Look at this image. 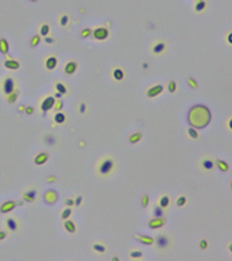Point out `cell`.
<instances>
[{"label": "cell", "instance_id": "obj_56", "mask_svg": "<svg viewBox=\"0 0 232 261\" xmlns=\"http://www.w3.org/2000/svg\"><path fill=\"white\" fill-rule=\"evenodd\" d=\"M232 243H230L229 244V246H228V248H229V251H230V254H232Z\"/></svg>", "mask_w": 232, "mask_h": 261}, {"label": "cell", "instance_id": "obj_11", "mask_svg": "<svg viewBox=\"0 0 232 261\" xmlns=\"http://www.w3.org/2000/svg\"><path fill=\"white\" fill-rule=\"evenodd\" d=\"M165 48H166L165 43L162 42V41H158V42H156L152 46L151 51L155 55H161L165 51Z\"/></svg>", "mask_w": 232, "mask_h": 261}, {"label": "cell", "instance_id": "obj_30", "mask_svg": "<svg viewBox=\"0 0 232 261\" xmlns=\"http://www.w3.org/2000/svg\"><path fill=\"white\" fill-rule=\"evenodd\" d=\"M55 89H56V91H57L58 93H60L62 96L66 95L67 92H68L67 87L65 86V84L62 83V82H57V83H56L55 84Z\"/></svg>", "mask_w": 232, "mask_h": 261}, {"label": "cell", "instance_id": "obj_33", "mask_svg": "<svg viewBox=\"0 0 232 261\" xmlns=\"http://www.w3.org/2000/svg\"><path fill=\"white\" fill-rule=\"evenodd\" d=\"M72 213L73 211L71 209V207H67L66 209H64L62 213H61V218H62V219H68L71 217Z\"/></svg>", "mask_w": 232, "mask_h": 261}, {"label": "cell", "instance_id": "obj_2", "mask_svg": "<svg viewBox=\"0 0 232 261\" xmlns=\"http://www.w3.org/2000/svg\"><path fill=\"white\" fill-rule=\"evenodd\" d=\"M116 169V162L110 156H105L98 162L96 166L97 175L100 178H107L114 173Z\"/></svg>", "mask_w": 232, "mask_h": 261}, {"label": "cell", "instance_id": "obj_59", "mask_svg": "<svg viewBox=\"0 0 232 261\" xmlns=\"http://www.w3.org/2000/svg\"><path fill=\"white\" fill-rule=\"evenodd\" d=\"M30 1H32V2H37L38 0H30Z\"/></svg>", "mask_w": 232, "mask_h": 261}, {"label": "cell", "instance_id": "obj_15", "mask_svg": "<svg viewBox=\"0 0 232 261\" xmlns=\"http://www.w3.org/2000/svg\"><path fill=\"white\" fill-rule=\"evenodd\" d=\"M170 203H171V199H170V197L168 196V194L161 195L160 198H159V200H158V204L160 205L162 208L165 209V210H168V208L169 207Z\"/></svg>", "mask_w": 232, "mask_h": 261}, {"label": "cell", "instance_id": "obj_40", "mask_svg": "<svg viewBox=\"0 0 232 261\" xmlns=\"http://www.w3.org/2000/svg\"><path fill=\"white\" fill-rule=\"evenodd\" d=\"M59 22H60V25L61 26H66L68 22H69V17L67 15H63L60 17V19H59Z\"/></svg>", "mask_w": 232, "mask_h": 261}, {"label": "cell", "instance_id": "obj_8", "mask_svg": "<svg viewBox=\"0 0 232 261\" xmlns=\"http://www.w3.org/2000/svg\"><path fill=\"white\" fill-rule=\"evenodd\" d=\"M54 104H55V97L48 96L46 99L43 100L42 104H41V109H42V111L46 113L54 107Z\"/></svg>", "mask_w": 232, "mask_h": 261}, {"label": "cell", "instance_id": "obj_23", "mask_svg": "<svg viewBox=\"0 0 232 261\" xmlns=\"http://www.w3.org/2000/svg\"><path fill=\"white\" fill-rule=\"evenodd\" d=\"M64 228L71 234L76 233V226L75 222L73 221H71V219H66V221H65Z\"/></svg>", "mask_w": 232, "mask_h": 261}, {"label": "cell", "instance_id": "obj_50", "mask_svg": "<svg viewBox=\"0 0 232 261\" xmlns=\"http://www.w3.org/2000/svg\"><path fill=\"white\" fill-rule=\"evenodd\" d=\"M44 42H46L47 44H52V43H54V39L53 38H51V37H44Z\"/></svg>", "mask_w": 232, "mask_h": 261}, {"label": "cell", "instance_id": "obj_48", "mask_svg": "<svg viewBox=\"0 0 232 261\" xmlns=\"http://www.w3.org/2000/svg\"><path fill=\"white\" fill-rule=\"evenodd\" d=\"M65 203H66V205L68 207H72L73 205L75 204V200H74V199H72V198H67L66 202H65Z\"/></svg>", "mask_w": 232, "mask_h": 261}, {"label": "cell", "instance_id": "obj_54", "mask_svg": "<svg viewBox=\"0 0 232 261\" xmlns=\"http://www.w3.org/2000/svg\"><path fill=\"white\" fill-rule=\"evenodd\" d=\"M24 109H25V107H24V105H19V110L20 111V112H22Z\"/></svg>", "mask_w": 232, "mask_h": 261}, {"label": "cell", "instance_id": "obj_1", "mask_svg": "<svg viewBox=\"0 0 232 261\" xmlns=\"http://www.w3.org/2000/svg\"><path fill=\"white\" fill-rule=\"evenodd\" d=\"M189 124L194 129H204L212 120L210 109L204 105H195L190 108L187 115Z\"/></svg>", "mask_w": 232, "mask_h": 261}, {"label": "cell", "instance_id": "obj_49", "mask_svg": "<svg viewBox=\"0 0 232 261\" xmlns=\"http://www.w3.org/2000/svg\"><path fill=\"white\" fill-rule=\"evenodd\" d=\"M6 237H7V232L4 230L0 231V241H3Z\"/></svg>", "mask_w": 232, "mask_h": 261}, {"label": "cell", "instance_id": "obj_26", "mask_svg": "<svg viewBox=\"0 0 232 261\" xmlns=\"http://www.w3.org/2000/svg\"><path fill=\"white\" fill-rule=\"evenodd\" d=\"M206 6H207V4L204 0H195V4H194L195 12H198V13L203 12L206 9Z\"/></svg>", "mask_w": 232, "mask_h": 261}, {"label": "cell", "instance_id": "obj_25", "mask_svg": "<svg viewBox=\"0 0 232 261\" xmlns=\"http://www.w3.org/2000/svg\"><path fill=\"white\" fill-rule=\"evenodd\" d=\"M92 248L93 251H96L97 254H103L107 251V247L105 246L104 244H101V243H95L92 245Z\"/></svg>", "mask_w": 232, "mask_h": 261}, {"label": "cell", "instance_id": "obj_5", "mask_svg": "<svg viewBox=\"0 0 232 261\" xmlns=\"http://www.w3.org/2000/svg\"><path fill=\"white\" fill-rule=\"evenodd\" d=\"M199 168L204 172H211L215 168V162L208 157H204L199 161Z\"/></svg>", "mask_w": 232, "mask_h": 261}, {"label": "cell", "instance_id": "obj_55", "mask_svg": "<svg viewBox=\"0 0 232 261\" xmlns=\"http://www.w3.org/2000/svg\"><path fill=\"white\" fill-rule=\"evenodd\" d=\"M55 97H56V98H62V95H61L60 93H58V92H57V93L55 94Z\"/></svg>", "mask_w": 232, "mask_h": 261}, {"label": "cell", "instance_id": "obj_42", "mask_svg": "<svg viewBox=\"0 0 232 261\" xmlns=\"http://www.w3.org/2000/svg\"><path fill=\"white\" fill-rule=\"evenodd\" d=\"M199 247H200L201 250H206L208 248V242H207L206 239H201L199 241Z\"/></svg>", "mask_w": 232, "mask_h": 261}, {"label": "cell", "instance_id": "obj_28", "mask_svg": "<svg viewBox=\"0 0 232 261\" xmlns=\"http://www.w3.org/2000/svg\"><path fill=\"white\" fill-rule=\"evenodd\" d=\"M142 138V133H135L131 134V136H129V142L132 144H136L137 143L138 141H140Z\"/></svg>", "mask_w": 232, "mask_h": 261}, {"label": "cell", "instance_id": "obj_41", "mask_svg": "<svg viewBox=\"0 0 232 261\" xmlns=\"http://www.w3.org/2000/svg\"><path fill=\"white\" fill-rule=\"evenodd\" d=\"M149 204V196L147 194H144L141 198V205L143 208H146Z\"/></svg>", "mask_w": 232, "mask_h": 261}, {"label": "cell", "instance_id": "obj_57", "mask_svg": "<svg viewBox=\"0 0 232 261\" xmlns=\"http://www.w3.org/2000/svg\"><path fill=\"white\" fill-rule=\"evenodd\" d=\"M143 67L144 68H148V65L147 64H143Z\"/></svg>", "mask_w": 232, "mask_h": 261}, {"label": "cell", "instance_id": "obj_43", "mask_svg": "<svg viewBox=\"0 0 232 261\" xmlns=\"http://www.w3.org/2000/svg\"><path fill=\"white\" fill-rule=\"evenodd\" d=\"M54 108L56 110H61L63 108V102L62 101H56L55 104H54Z\"/></svg>", "mask_w": 232, "mask_h": 261}, {"label": "cell", "instance_id": "obj_47", "mask_svg": "<svg viewBox=\"0 0 232 261\" xmlns=\"http://www.w3.org/2000/svg\"><path fill=\"white\" fill-rule=\"evenodd\" d=\"M86 108H87V105H85V104H80V105H79V112L81 113V114H83V113H85V111H86Z\"/></svg>", "mask_w": 232, "mask_h": 261}, {"label": "cell", "instance_id": "obj_51", "mask_svg": "<svg viewBox=\"0 0 232 261\" xmlns=\"http://www.w3.org/2000/svg\"><path fill=\"white\" fill-rule=\"evenodd\" d=\"M227 127H228L229 130H232V118L230 117L228 121H227Z\"/></svg>", "mask_w": 232, "mask_h": 261}, {"label": "cell", "instance_id": "obj_22", "mask_svg": "<svg viewBox=\"0 0 232 261\" xmlns=\"http://www.w3.org/2000/svg\"><path fill=\"white\" fill-rule=\"evenodd\" d=\"M112 77L116 81H121L124 79L125 73L121 68H114L112 71Z\"/></svg>", "mask_w": 232, "mask_h": 261}, {"label": "cell", "instance_id": "obj_53", "mask_svg": "<svg viewBox=\"0 0 232 261\" xmlns=\"http://www.w3.org/2000/svg\"><path fill=\"white\" fill-rule=\"evenodd\" d=\"M227 41H228V44H232V33H231V32L228 34V37H227Z\"/></svg>", "mask_w": 232, "mask_h": 261}, {"label": "cell", "instance_id": "obj_37", "mask_svg": "<svg viewBox=\"0 0 232 261\" xmlns=\"http://www.w3.org/2000/svg\"><path fill=\"white\" fill-rule=\"evenodd\" d=\"M168 89L170 93H174L177 89V83L174 80H170L168 84Z\"/></svg>", "mask_w": 232, "mask_h": 261}, {"label": "cell", "instance_id": "obj_39", "mask_svg": "<svg viewBox=\"0 0 232 261\" xmlns=\"http://www.w3.org/2000/svg\"><path fill=\"white\" fill-rule=\"evenodd\" d=\"M188 134H189V136H190V138H193V139H196V138L198 137V133H197V132H196V130H195V129L193 128V127L188 129Z\"/></svg>", "mask_w": 232, "mask_h": 261}, {"label": "cell", "instance_id": "obj_34", "mask_svg": "<svg viewBox=\"0 0 232 261\" xmlns=\"http://www.w3.org/2000/svg\"><path fill=\"white\" fill-rule=\"evenodd\" d=\"M50 33V25L48 24H43L40 28V34L44 36V37H47V34Z\"/></svg>", "mask_w": 232, "mask_h": 261}, {"label": "cell", "instance_id": "obj_52", "mask_svg": "<svg viewBox=\"0 0 232 261\" xmlns=\"http://www.w3.org/2000/svg\"><path fill=\"white\" fill-rule=\"evenodd\" d=\"M55 180H56V179H55L54 176H50V177H48V178L47 179V181L48 183H52V182H54Z\"/></svg>", "mask_w": 232, "mask_h": 261}, {"label": "cell", "instance_id": "obj_38", "mask_svg": "<svg viewBox=\"0 0 232 261\" xmlns=\"http://www.w3.org/2000/svg\"><path fill=\"white\" fill-rule=\"evenodd\" d=\"M91 35H92V30L90 29V28H85V29H82V31H81V33H80L81 38H83V39L90 37Z\"/></svg>", "mask_w": 232, "mask_h": 261}, {"label": "cell", "instance_id": "obj_46", "mask_svg": "<svg viewBox=\"0 0 232 261\" xmlns=\"http://www.w3.org/2000/svg\"><path fill=\"white\" fill-rule=\"evenodd\" d=\"M24 111H25V113L28 114V115H31V114H33L34 112V108L33 107H26L25 109H24Z\"/></svg>", "mask_w": 232, "mask_h": 261}, {"label": "cell", "instance_id": "obj_3", "mask_svg": "<svg viewBox=\"0 0 232 261\" xmlns=\"http://www.w3.org/2000/svg\"><path fill=\"white\" fill-rule=\"evenodd\" d=\"M172 237L168 233H161L154 239L155 248L159 254H165L172 248Z\"/></svg>", "mask_w": 232, "mask_h": 261}, {"label": "cell", "instance_id": "obj_17", "mask_svg": "<svg viewBox=\"0 0 232 261\" xmlns=\"http://www.w3.org/2000/svg\"><path fill=\"white\" fill-rule=\"evenodd\" d=\"M4 67L8 70H12V71H15V70H18L19 69L20 65L19 62L17 60H14V59H7L5 62H4Z\"/></svg>", "mask_w": 232, "mask_h": 261}, {"label": "cell", "instance_id": "obj_13", "mask_svg": "<svg viewBox=\"0 0 232 261\" xmlns=\"http://www.w3.org/2000/svg\"><path fill=\"white\" fill-rule=\"evenodd\" d=\"M165 212H166V210L164 209V208H162L160 205L158 204V203L154 204L153 207H152V215H153L154 218H162V217H165Z\"/></svg>", "mask_w": 232, "mask_h": 261}, {"label": "cell", "instance_id": "obj_9", "mask_svg": "<svg viewBox=\"0 0 232 261\" xmlns=\"http://www.w3.org/2000/svg\"><path fill=\"white\" fill-rule=\"evenodd\" d=\"M44 199L47 204H54L58 200V194L54 190H48L44 194Z\"/></svg>", "mask_w": 232, "mask_h": 261}, {"label": "cell", "instance_id": "obj_24", "mask_svg": "<svg viewBox=\"0 0 232 261\" xmlns=\"http://www.w3.org/2000/svg\"><path fill=\"white\" fill-rule=\"evenodd\" d=\"M9 48L10 47H9L8 41L4 38L0 39V52H1L2 54H7L8 52H9Z\"/></svg>", "mask_w": 232, "mask_h": 261}, {"label": "cell", "instance_id": "obj_44", "mask_svg": "<svg viewBox=\"0 0 232 261\" xmlns=\"http://www.w3.org/2000/svg\"><path fill=\"white\" fill-rule=\"evenodd\" d=\"M188 82H189V84L190 85V87H193V88H196L197 87V83H196V81H195L193 77H189L188 79Z\"/></svg>", "mask_w": 232, "mask_h": 261}, {"label": "cell", "instance_id": "obj_18", "mask_svg": "<svg viewBox=\"0 0 232 261\" xmlns=\"http://www.w3.org/2000/svg\"><path fill=\"white\" fill-rule=\"evenodd\" d=\"M76 69H77V63L75 62V61H69L64 68V72L66 73L67 75L71 76V75H74L76 72Z\"/></svg>", "mask_w": 232, "mask_h": 261}, {"label": "cell", "instance_id": "obj_36", "mask_svg": "<svg viewBox=\"0 0 232 261\" xmlns=\"http://www.w3.org/2000/svg\"><path fill=\"white\" fill-rule=\"evenodd\" d=\"M40 42H41V37H40V36L39 35H34L33 37H32L31 42H30L31 47H37L38 44H40Z\"/></svg>", "mask_w": 232, "mask_h": 261}, {"label": "cell", "instance_id": "obj_7", "mask_svg": "<svg viewBox=\"0 0 232 261\" xmlns=\"http://www.w3.org/2000/svg\"><path fill=\"white\" fill-rule=\"evenodd\" d=\"M165 90V86L162 84H156V85H153L152 87H150L147 91H146V96L148 98H155V97H158L159 95L164 92Z\"/></svg>", "mask_w": 232, "mask_h": 261}, {"label": "cell", "instance_id": "obj_32", "mask_svg": "<svg viewBox=\"0 0 232 261\" xmlns=\"http://www.w3.org/2000/svg\"><path fill=\"white\" fill-rule=\"evenodd\" d=\"M142 256H143V254H142L141 251L136 250V251H130V257L133 259H140L142 258Z\"/></svg>", "mask_w": 232, "mask_h": 261}, {"label": "cell", "instance_id": "obj_20", "mask_svg": "<svg viewBox=\"0 0 232 261\" xmlns=\"http://www.w3.org/2000/svg\"><path fill=\"white\" fill-rule=\"evenodd\" d=\"M57 63H58L57 58H56L55 56H50L48 58H47L44 65H46V68L48 71H52L56 68V66H57Z\"/></svg>", "mask_w": 232, "mask_h": 261}, {"label": "cell", "instance_id": "obj_14", "mask_svg": "<svg viewBox=\"0 0 232 261\" xmlns=\"http://www.w3.org/2000/svg\"><path fill=\"white\" fill-rule=\"evenodd\" d=\"M36 195H37V191L31 189L22 194V199L26 202H33L36 199Z\"/></svg>", "mask_w": 232, "mask_h": 261}, {"label": "cell", "instance_id": "obj_4", "mask_svg": "<svg viewBox=\"0 0 232 261\" xmlns=\"http://www.w3.org/2000/svg\"><path fill=\"white\" fill-rule=\"evenodd\" d=\"M92 36L97 41H105L108 38L109 31L105 27H97L92 31Z\"/></svg>", "mask_w": 232, "mask_h": 261}, {"label": "cell", "instance_id": "obj_27", "mask_svg": "<svg viewBox=\"0 0 232 261\" xmlns=\"http://www.w3.org/2000/svg\"><path fill=\"white\" fill-rule=\"evenodd\" d=\"M216 165H217L218 168L221 170V171H222V172H227V171H228V169H229L228 164H227V162H225V161L217 160V161H216Z\"/></svg>", "mask_w": 232, "mask_h": 261}, {"label": "cell", "instance_id": "obj_19", "mask_svg": "<svg viewBox=\"0 0 232 261\" xmlns=\"http://www.w3.org/2000/svg\"><path fill=\"white\" fill-rule=\"evenodd\" d=\"M47 160H48V154L42 152L35 157L34 162H35V165H43L47 162Z\"/></svg>", "mask_w": 232, "mask_h": 261}, {"label": "cell", "instance_id": "obj_21", "mask_svg": "<svg viewBox=\"0 0 232 261\" xmlns=\"http://www.w3.org/2000/svg\"><path fill=\"white\" fill-rule=\"evenodd\" d=\"M136 238L140 243H142L143 245H146V246H152V245L154 244V238L150 237V236H147V235H136Z\"/></svg>", "mask_w": 232, "mask_h": 261}, {"label": "cell", "instance_id": "obj_58", "mask_svg": "<svg viewBox=\"0 0 232 261\" xmlns=\"http://www.w3.org/2000/svg\"><path fill=\"white\" fill-rule=\"evenodd\" d=\"M112 260H119V258H118V257H113Z\"/></svg>", "mask_w": 232, "mask_h": 261}, {"label": "cell", "instance_id": "obj_6", "mask_svg": "<svg viewBox=\"0 0 232 261\" xmlns=\"http://www.w3.org/2000/svg\"><path fill=\"white\" fill-rule=\"evenodd\" d=\"M2 90H3V93L5 94V95H7V96L16 90L15 80L12 79V77L8 76V77H6L5 79H4L3 84H2Z\"/></svg>", "mask_w": 232, "mask_h": 261}, {"label": "cell", "instance_id": "obj_45", "mask_svg": "<svg viewBox=\"0 0 232 261\" xmlns=\"http://www.w3.org/2000/svg\"><path fill=\"white\" fill-rule=\"evenodd\" d=\"M82 200H83V197L81 196V195L76 196V198L75 199V205L76 206H80V204L82 203Z\"/></svg>", "mask_w": 232, "mask_h": 261}, {"label": "cell", "instance_id": "obj_35", "mask_svg": "<svg viewBox=\"0 0 232 261\" xmlns=\"http://www.w3.org/2000/svg\"><path fill=\"white\" fill-rule=\"evenodd\" d=\"M187 200H188V199H187L186 196H184V195H181L180 197H178V198H177V200H176V205H177L178 207H183L184 205H186Z\"/></svg>", "mask_w": 232, "mask_h": 261}, {"label": "cell", "instance_id": "obj_10", "mask_svg": "<svg viewBox=\"0 0 232 261\" xmlns=\"http://www.w3.org/2000/svg\"><path fill=\"white\" fill-rule=\"evenodd\" d=\"M165 217L162 218H153L152 219H150L148 222V226L151 228V229H159L162 226L165 225Z\"/></svg>", "mask_w": 232, "mask_h": 261}, {"label": "cell", "instance_id": "obj_12", "mask_svg": "<svg viewBox=\"0 0 232 261\" xmlns=\"http://www.w3.org/2000/svg\"><path fill=\"white\" fill-rule=\"evenodd\" d=\"M16 207H17V203H16V201L8 200L6 202H4L3 204L0 206V212L3 214L10 213V212L13 211Z\"/></svg>", "mask_w": 232, "mask_h": 261}, {"label": "cell", "instance_id": "obj_31", "mask_svg": "<svg viewBox=\"0 0 232 261\" xmlns=\"http://www.w3.org/2000/svg\"><path fill=\"white\" fill-rule=\"evenodd\" d=\"M18 97H19V91L18 90H15L14 92H12L11 94L7 96V100H8V103L10 104H15L16 102L18 100Z\"/></svg>", "mask_w": 232, "mask_h": 261}, {"label": "cell", "instance_id": "obj_29", "mask_svg": "<svg viewBox=\"0 0 232 261\" xmlns=\"http://www.w3.org/2000/svg\"><path fill=\"white\" fill-rule=\"evenodd\" d=\"M66 121V114L63 112H57L54 115V122L57 124H63Z\"/></svg>", "mask_w": 232, "mask_h": 261}, {"label": "cell", "instance_id": "obj_16", "mask_svg": "<svg viewBox=\"0 0 232 261\" xmlns=\"http://www.w3.org/2000/svg\"><path fill=\"white\" fill-rule=\"evenodd\" d=\"M6 226L12 232H16L19 229V222L15 218H8L6 219Z\"/></svg>", "mask_w": 232, "mask_h": 261}]
</instances>
